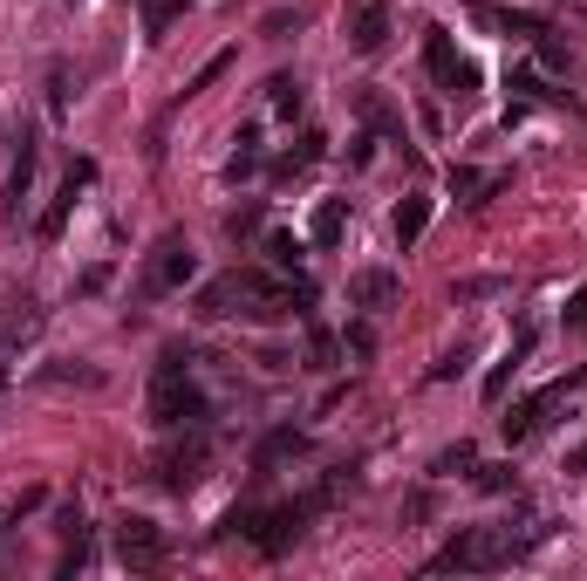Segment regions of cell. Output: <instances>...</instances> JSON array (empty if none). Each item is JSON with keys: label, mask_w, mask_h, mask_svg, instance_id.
Here are the masks:
<instances>
[{"label": "cell", "mask_w": 587, "mask_h": 581, "mask_svg": "<svg viewBox=\"0 0 587 581\" xmlns=\"http://www.w3.org/2000/svg\"><path fill=\"white\" fill-rule=\"evenodd\" d=\"M294 301H308V281H288V274H267V267H233L219 281L198 288V315H288Z\"/></svg>", "instance_id": "obj_1"}, {"label": "cell", "mask_w": 587, "mask_h": 581, "mask_svg": "<svg viewBox=\"0 0 587 581\" xmlns=\"http://www.w3.org/2000/svg\"><path fill=\"white\" fill-rule=\"evenodd\" d=\"M150 417H158L164 432H198V424L212 417L206 390L192 384V356H185V349H164L158 384H150Z\"/></svg>", "instance_id": "obj_2"}, {"label": "cell", "mask_w": 587, "mask_h": 581, "mask_svg": "<svg viewBox=\"0 0 587 581\" xmlns=\"http://www.w3.org/2000/svg\"><path fill=\"white\" fill-rule=\"evenodd\" d=\"M533 541H513V526H465L451 547L430 554V574H485V568H505L519 561Z\"/></svg>", "instance_id": "obj_3"}, {"label": "cell", "mask_w": 587, "mask_h": 581, "mask_svg": "<svg viewBox=\"0 0 587 581\" xmlns=\"http://www.w3.org/2000/svg\"><path fill=\"white\" fill-rule=\"evenodd\" d=\"M424 69H430V83H438L444 96H472V89H478V69L451 48L444 28H424Z\"/></svg>", "instance_id": "obj_4"}, {"label": "cell", "mask_w": 587, "mask_h": 581, "mask_svg": "<svg viewBox=\"0 0 587 581\" xmlns=\"http://www.w3.org/2000/svg\"><path fill=\"white\" fill-rule=\"evenodd\" d=\"M192 274H198V261H192V246L178 240V233H164V240H158V254L144 261V294L158 301V294H171V288H185Z\"/></svg>", "instance_id": "obj_5"}, {"label": "cell", "mask_w": 587, "mask_h": 581, "mask_svg": "<svg viewBox=\"0 0 587 581\" xmlns=\"http://www.w3.org/2000/svg\"><path fill=\"white\" fill-rule=\"evenodd\" d=\"M206 459H212V438H206V424H198L185 445H171L164 459H158V479H164L171 493H192L198 479H206Z\"/></svg>", "instance_id": "obj_6"}, {"label": "cell", "mask_w": 587, "mask_h": 581, "mask_svg": "<svg viewBox=\"0 0 587 581\" xmlns=\"http://www.w3.org/2000/svg\"><path fill=\"white\" fill-rule=\"evenodd\" d=\"M117 554H123V568H164L171 534H164L158 520H123L117 526Z\"/></svg>", "instance_id": "obj_7"}, {"label": "cell", "mask_w": 587, "mask_h": 581, "mask_svg": "<svg viewBox=\"0 0 587 581\" xmlns=\"http://www.w3.org/2000/svg\"><path fill=\"white\" fill-rule=\"evenodd\" d=\"M382 41H390V8H382V0H355L348 8V48L355 56H376Z\"/></svg>", "instance_id": "obj_8"}, {"label": "cell", "mask_w": 587, "mask_h": 581, "mask_svg": "<svg viewBox=\"0 0 587 581\" xmlns=\"http://www.w3.org/2000/svg\"><path fill=\"white\" fill-rule=\"evenodd\" d=\"M567 390H574V384H547L540 397L513 403V417H505V438H513V445H526V438H533V432H540V424H547V411H553V403H567Z\"/></svg>", "instance_id": "obj_9"}, {"label": "cell", "mask_w": 587, "mask_h": 581, "mask_svg": "<svg viewBox=\"0 0 587 581\" xmlns=\"http://www.w3.org/2000/svg\"><path fill=\"white\" fill-rule=\"evenodd\" d=\"M396 294H403L396 267H363V274H355V281H348V301H355V308H390Z\"/></svg>", "instance_id": "obj_10"}, {"label": "cell", "mask_w": 587, "mask_h": 581, "mask_svg": "<svg viewBox=\"0 0 587 581\" xmlns=\"http://www.w3.org/2000/svg\"><path fill=\"white\" fill-rule=\"evenodd\" d=\"M35 336H41V308H28V301H21V308L0 315V370H8V363L21 356V342H35Z\"/></svg>", "instance_id": "obj_11"}, {"label": "cell", "mask_w": 587, "mask_h": 581, "mask_svg": "<svg viewBox=\"0 0 587 581\" xmlns=\"http://www.w3.org/2000/svg\"><path fill=\"white\" fill-rule=\"evenodd\" d=\"M35 158H41V144H35L28 123H21V158H14V171H8V219H21V198L35 192Z\"/></svg>", "instance_id": "obj_12"}, {"label": "cell", "mask_w": 587, "mask_h": 581, "mask_svg": "<svg viewBox=\"0 0 587 581\" xmlns=\"http://www.w3.org/2000/svg\"><path fill=\"white\" fill-rule=\"evenodd\" d=\"M89 179H96V165H89V158H75V165H69V179H62V192H56V206L41 213V240H56V233H62V219H69V206H75V192H83Z\"/></svg>", "instance_id": "obj_13"}, {"label": "cell", "mask_w": 587, "mask_h": 581, "mask_svg": "<svg viewBox=\"0 0 587 581\" xmlns=\"http://www.w3.org/2000/svg\"><path fill=\"white\" fill-rule=\"evenodd\" d=\"M301 451H308V438H301L294 424H280V432H267L260 445H253V465H260V472H273L280 459H301Z\"/></svg>", "instance_id": "obj_14"}, {"label": "cell", "mask_w": 587, "mask_h": 581, "mask_svg": "<svg viewBox=\"0 0 587 581\" xmlns=\"http://www.w3.org/2000/svg\"><path fill=\"white\" fill-rule=\"evenodd\" d=\"M198 0H144V41H164L178 14H192Z\"/></svg>", "instance_id": "obj_15"}, {"label": "cell", "mask_w": 587, "mask_h": 581, "mask_svg": "<svg viewBox=\"0 0 587 581\" xmlns=\"http://www.w3.org/2000/svg\"><path fill=\"white\" fill-rule=\"evenodd\" d=\"M499 185H505V171H472V165H457V171H451V192H457V198H472V206H478L485 192H499Z\"/></svg>", "instance_id": "obj_16"}, {"label": "cell", "mask_w": 587, "mask_h": 581, "mask_svg": "<svg viewBox=\"0 0 587 581\" xmlns=\"http://www.w3.org/2000/svg\"><path fill=\"white\" fill-rule=\"evenodd\" d=\"M424 226H430V198H403L396 206V246H417Z\"/></svg>", "instance_id": "obj_17"}, {"label": "cell", "mask_w": 587, "mask_h": 581, "mask_svg": "<svg viewBox=\"0 0 587 581\" xmlns=\"http://www.w3.org/2000/svg\"><path fill=\"white\" fill-rule=\"evenodd\" d=\"M233 144H240V150H233V158H225V179L240 185V179H253V165H260V131H253V123H246V131H240Z\"/></svg>", "instance_id": "obj_18"}, {"label": "cell", "mask_w": 587, "mask_h": 581, "mask_svg": "<svg viewBox=\"0 0 587 581\" xmlns=\"http://www.w3.org/2000/svg\"><path fill=\"white\" fill-rule=\"evenodd\" d=\"M342 226H348V206H342V198H321V206H315V246H335Z\"/></svg>", "instance_id": "obj_19"}, {"label": "cell", "mask_w": 587, "mask_h": 581, "mask_svg": "<svg viewBox=\"0 0 587 581\" xmlns=\"http://www.w3.org/2000/svg\"><path fill=\"white\" fill-rule=\"evenodd\" d=\"M267 267L294 274V267H301V240H294V233H267Z\"/></svg>", "instance_id": "obj_20"}, {"label": "cell", "mask_w": 587, "mask_h": 581, "mask_svg": "<svg viewBox=\"0 0 587 581\" xmlns=\"http://www.w3.org/2000/svg\"><path fill=\"white\" fill-rule=\"evenodd\" d=\"M526 349H533V336H519V342H513V356H505V363H499L492 376H485V397H492V403L505 397V376H513V370H519V356H526Z\"/></svg>", "instance_id": "obj_21"}, {"label": "cell", "mask_w": 587, "mask_h": 581, "mask_svg": "<svg viewBox=\"0 0 587 581\" xmlns=\"http://www.w3.org/2000/svg\"><path fill=\"white\" fill-rule=\"evenodd\" d=\"M321 144H328V137H301V150H288V158H280L273 171H280V179H294V171H308V165L321 158Z\"/></svg>", "instance_id": "obj_22"}, {"label": "cell", "mask_w": 587, "mask_h": 581, "mask_svg": "<svg viewBox=\"0 0 587 581\" xmlns=\"http://www.w3.org/2000/svg\"><path fill=\"white\" fill-rule=\"evenodd\" d=\"M267 96H273V110H280V117H301V83H294V75H273Z\"/></svg>", "instance_id": "obj_23"}, {"label": "cell", "mask_w": 587, "mask_h": 581, "mask_svg": "<svg viewBox=\"0 0 587 581\" xmlns=\"http://www.w3.org/2000/svg\"><path fill=\"white\" fill-rule=\"evenodd\" d=\"M225 69H233V48H219V56H212V62H206V69H198L192 83H185V96H198V89H212V83H219Z\"/></svg>", "instance_id": "obj_24"}, {"label": "cell", "mask_w": 587, "mask_h": 581, "mask_svg": "<svg viewBox=\"0 0 587 581\" xmlns=\"http://www.w3.org/2000/svg\"><path fill=\"white\" fill-rule=\"evenodd\" d=\"M41 376H48V384H83V390L103 384V370H83V363H75V370H69V363H56V370H41Z\"/></svg>", "instance_id": "obj_25"}, {"label": "cell", "mask_w": 587, "mask_h": 581, "mask_svg": "<svg viewBox=\"0 0 587 581\" xmlns=\"http://www.w3.org/2000/svg\"><path fill=\"white\" fill-rule=\"evenodd\" d=\"M485 294H505L499 274H478V281H457V301H485Z\"/></svg>", "instance_id": "obj_26"}, {"label": "cell", "mask_w": 587, "mask_h": 581, "mask_svg": "<svg viewBox=\"0 0 587 581\" xmlns=\"http://www.w3.org/2000/svg\"><path fill=\"white\" fill-rule=\"evenodd\" d=\"M505 89H513V96H526V104H540V75H533V69H513V75H505Z\"/></svg>", "instance_id": "obj_27"}, {"label": "cell", "mask_w": 587, "mask_h": 581, "mask_svg": "<svg viewBox=\"0 0 587 581\" xmlns=\"http://www.w3.org/2000/svg\"><path fill=\"white\" fill-rule=\"evenodd\" d=\"M472 465H478V451H472V445H451L444 459H438V472H444V479H451V472H472Z\"/></svg>", "instance_id": "obj_28"}, {"label": "cell", "mask_w": 587, "mask_h": 581, "mask_svg": "<svg viewBox=\"0 0 587 581\" xmlns=\"http://www.w3.org/2000/svg\"><path fill=\"white\" fill-rule=\"evenodd\" d=\"M478 486H485V493H505V486H513V465H485Z\"/></svg>", "instance_id": "obj_29"}, {"label": "cell", "mask_w": 587, "mask_h": 581, "mask_svg": "<svg viewBox=\"0 0 587 581\" xmlns=\"http://www.w3.org/2000/svg\"><path fill=\"white\" fill-rule=\"evenodd\" d=\"M260 28H267V35H288V28H301V14H288V8H273V14L260 21Z\"/></svg>", "instance_id": "obj_30"}, {"label": "cell", "mask_w": 587, "mask_h": 581, "mask_svg": "<svg viewBox=\"0 0 587 581\" xmlns=\"http://www.w3.org/2000/svg\"><path fill=\"white\" fill-rule=\"evenodd\" d=\"M253 226H260V206H246V213H233V219H225V233H253Z\"/></svg>", "instance_id": "obj_31"}, {"label": "cell", "mask_w": 587, "mask_h": 581, "mask_svg": "<svg viewBox=\"0 0 587 581\" xmlns=\"http://www.w3.org/2000/svg\"><path fill=\"white\" fill-rule=\"evenodd\" d=\"M574 472H587V438H580V451H574Z\"/></svg>", "instance_id": "obj_32"}]
</instances>
